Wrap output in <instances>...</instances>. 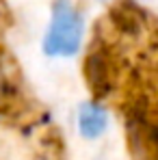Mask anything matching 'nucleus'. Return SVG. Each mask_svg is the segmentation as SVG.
Masks as SVG:
<instances>
[{
	"instance_id": "f257e3e1",
	"label": "nucleus",
	"mask_w": 158,
	"mask_h": 160,
	"mask_svg": "<svg viewBox=\"0 0 158 160\" xmlns=\"http://www.w3.org/2000/svg\"><path fill=\"white\" fill-rule=\"evenodd\" d=\"M84 22L80 11L69 0H56L52 4V22L43 37V52L48 56H72L82 43Z\"/></svg>"
},
{
	"instance_id": "7ed1b4c3",
	"label": "nucleus",
	"mask_w": 158,
	"mask_h": 160,
	"mask_svg": "<svg viewBox=\"0 0 158 160\" xmlns=\"http://www.w3.org/2000/svg\"><path fill=\"white\" fill-rule=\"evenodd\" d=\"M78 128L84 138H98L106 130V110L100 104H82L78 112Z\"/></svg>"
},
{
	"instance_id": "f03ea898",
	"label": "nucleus",
	"mask_w": 158,
	"mask_h": 160,
	"mask_svg": "<svg viewBox=\"0 0 158 160\" xmlns=\"http://www.w3.org/2000/svg\"><path fill=\"white\" fill-rule=\"evenodd\" d=\"M84 80L89 82L95 98H104L110 91V72H108V63H106L104 54L93 52L87 56V61H84Z\"/></svg>"
},
{
	"instance_id": "20e7f679",
	"label": "nucleus",
	"mask_w": 158,
	"mask_h": 160,
	"mask_svg": "<svg viewBox=\"0 0 158 160\" xmlns=\"http://www.w3.org/2000/svg\"><path fill=\"white\" fill-rule=\"evenodd\" d=\"M7 91H9V80H7L4 72H2V67H0V98H2Z\"/></svg>"
}]
</instances>
